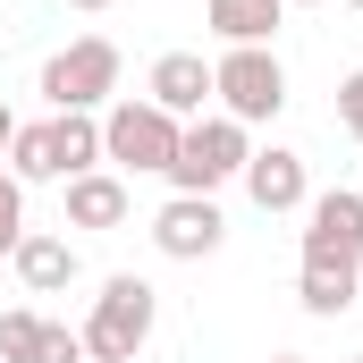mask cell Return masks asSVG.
Masks as SVG:
<instances>
[{
    "label": "cell",
    "instance_id": "obj_21",
    "mask_svg": "<svg viewBox=\"0 0 363 363\" xmlns=\"http://www.w3.org/2000/svg\"><path fill=\"white\" fill-rule=\"evenodd\" d=\"M271 363H304V355H271Z\"/></svg>",
    "mask_w": 363,
    "mask_h": 363
},
{
    "label": "cell",
    "instance_id": "obj_19",
    "mask_svg": "<svg viewBox=\"0 0 363 363\" xmlns=\"http://www.w3.org/2000/svg\"><path fill=\"white\" fill-rule=\"evenodd\" d=\"M9 135H17V118H9V101H0V152H9Z\"/></svg>",
    "mask_w": 363,
    "mask_h": 363
},
{
    "label": "cell",
    "instance_id": "obj_20",
    "mask_svg": "<svg viewBox=\"0 0 363 363\" xmlns=\"http://www.w3.org/2000/svg\"><path fill=\"white\" fill-rule=\"evenodd\" d=\"M68 9H110V0H68Z\"/></svg>",
    "mask_w": 363,
    "mask_h": 363
},
{
    "label": "cell",
    "instance_id": "obj_24",
    "mask_svg": "<svg viewBox=\"0 0 363 363\" xmlns=\"http://www.w3.org/2000/svg\"><path fill=\"white\" fill-rule=\"evenodd\" d=\"M347 9H363V0H347Z\"/></svg>",
    "mask_w": 363,
    "mask_h": 363
},
{
    "label": "cell",
    "instance_id": "obj_10",
    "mask_svg": "<svg viewBox=\"0 0 363 363\" xmlns=\"http://www.w3.org/2000/svg\"><path fill=\"white\" fill-rule=\"evenodd\" d=\"M9 262H17V279H26V296H60V287H77V245H68L60 228H26Z\"/></svg>",
    "mask_w": 363,
    "mask_h": 363
},
{
    "label": "cell",
    "instance_id": "obj_5",
    "mask_svg": "<svg viewBox=\"0 0 363 363\" xmlns=\"http://www.w3.org/2000/svg\"><path fill=\"white\" fill-rule=\"evenodd\" d=\"M110 93H118V43H110V34H77L68 51L43 60V101H51V110H93V118H101Z\"/></svg>",
    "mask_w": 363,
    "mask_h": 363
},
{
    "label": "cell",
    "instance_id": "obj_15",
    "mask_svg": "<svg viewBox=\"0 0 363 363\" xmlns=\"http://www.w3.org/2000/svg\"><path fill=\"white\" fill-rule=\"evenodd\" d=\"M43 355V313H0V363H34Z\"/></svg>",
    "mask_w": 363,
    "mask_h": 363
},
{
    "label": "cell",
    "instance_id": "obj_18",
    "mask_svg": "<svg viewBox=\"0 0 363 363\" xmlns=\"http://www.w3.org/2000/svg\"><path fill=\"white\" fill-rule=\"evenodd\" d=\"M338 127L363 144V68H347V77H338Z\"/></svg>",
    "mask_w": 363,
    "mask_h": 363
},
{
    "label": "cell",
    "instance_id": "obj_12",
    "mask_svg": "<svg viewBox=\"0 0 363 363\" xmlns=\"http://www.w3.org/2000/svg\"><path fill=\"white\" fill-rule=\"evenodd\" d=\"M68 228H127V178L118 169L68 178Z\"/></svg>",
    "mask_w": 363,
    "mask_h": 363
},
{
    "label": "cell",
    "instance_id": "obj_14",
    "mask_svg": "<svg viewBox=\"0 0 363 363\" xmlns=\"http://www.w3.org/2000/svg\"><path fill=\"white\" fill-rule=\"evenodd\" d=\"M296 296H304V313H313V321H338V313H355L363 271H347V262H304Z\"/></svg>",
    "mask_w": 363,
    "mask_h": 363
},
{
    "label": "cell",
    "instance_id": "obj_7",
    "mask_svg": "<svg viewBox=\"0 0 363 363\" xmlns=\"http://www.w3.org/2000/svg\"><path fill=\"white\" fill-rule=\"evenodd\" d=\"M220 237H228V220H220L211 194H169V203L152 211V245H161L169 262H203V254H220Z\"/></svg>",
    "mask_w": 363,
    "mask_h": 363
},
{
    "label": "cell",
    "instance_id": "obj_17",
    "mask_svg": "<svg viewBox=\"0 0 363 363\" xmlns=\"http://www.w3.org/2000/svg\"><path fill=\"white\" fill-rule=\"evenodd\" d=\"M34 363H85V330H68V321H43V355Z\"/></svg>",
    "mask_w": 363,
    "mask_h": 363
},
{
    "label": "cell",
    "instance_id": "obj_6",
    "mask_svg": "<svg viewBox=\"0 0 363 363\" xmlns=\"http://www.w3.org/2000/svg\"><path fill=\"white\" fill-rule=\"evenodd\" d=\"M304 262H347V271H363V194L355 186H321L304 203Z\"/></svg>",
    "mask_w": 363,
    "mask_h": 363
},
{
    "label": "cell",
    "instance_id": "obj_3",
    "mask_svg": "<svg viewBox=\"0 0 363 363\" xmlns=\"http://www.w3.org/2000/svg\"><path fill=\"white\" fill-rule=\"evenodd\" d=\"M245 161H254V144H245V127H237L228 110H220V118H186L169 186H178V194H220L228 178H245Z\"/></svg>",
    "mask_w": 363,
    "mask_h": 363
},
{
    "label": "cell",
    "instance_id": "obj_25",
    "mask_svg": "<svg viewBox=\"0 0 363 363\" xmlns=\"http://www.w3.org/2000/svg\"><path fill=\"white\" fill-rule=\"evenodd\" d=\"M347 363H363V355H347Z\"/></svg>",
    "mask_w": 363,
    "mask_h": 363
},
{
    "label": "cell",
    "instance_id": "obj_2",
    "mask_svg": "<svg viewBox=\"0 0 363 363\" xmlns=\"http://www.w3.org/2000/svg\"><path fill=\"white\" fill-rule=\"evenodd\" d=\"M178 135L186 118H169L161 101H110L101 110V161L110 169H135V178H169V161H178Z\"/></svg>",
    "mask_w": 363,
    "mask_h": 363
},
{
    "label": "cell",
    "instance_id": "obj_13",
    "mask_svg": "<svg viewBox=\"0 0 363 363\" xmlns=\"http://www.w3.org/2000/svg\"><path fill=\"white\" fill-rule=\"evenodd\" d=\"M279 17H287V0H203V26L228 43V51H245V43H271Z\"/></svg>",
    "mask_w": 363,
    "mask_h": 363
},
{
    "label": "cell",
    "instance_id": "obj_9",
    "mask_svg": "<svg viewBox=\"0 0 363 363\" xmlns=\"http://www.w3.org/2000/svg\"><path fill=\"white\" fill-rule=\"evenodd\" d=\"M245 194H254V211H304V203H313L304 152H287V144L254 152V161H245Z\"/></svg>",
    "mask_w": 363,
    "mask_h": 363
},
{
    "label": "cell",
    "instance_id": "obj_4",
    "mask_svg": "<svg viewBox=\"0 0 363 363\" xmlns=\"http://www.w3.org/2000/svg\"><path fill=\"white\" fill-rule=\"evenodd\" d=\"M211 93H220V110L237 127H262V118L287 110V68H279L271 43H245V51H220L211 60Z\"/></svg>",
    "mask_w": 363,
    "mask_h": 363
},
{
    "label": "cell",
    "instance_id": "obj_1",
    "mask_svg": "<svg viewBox=\"0 0 363 363\" xmlns=\"http://www.w3.org/2000/svg\"><path fill=\"white\" fill-rule=\"evenodd\" d=\"M152 321H161L152 279H135V271L101 279V296H93V313H85V363H135L152 347Z\"/></svg>",
    "mask_w": 363,
    "mask_h": 363
},
{
    "label": "cell",
    "instance_id": "obj_11",
    "mask_svg": "<svg viewBox=\"0 0 363 363\" xmlns=\"http://www.w3.org/2000/svg\"><path fill=\"white\" fill-rule=\"evenodd\" d=\"M43 144H51V178H85V169H101V118L93 110H51L43 118Z\"/></svg>",
    "mask_w": 363,
    "mask_h": 363
},
{
    "label": "cell",
    "instance_id": "obj_8",
    "mask_svg": "<svg viewBox=\"0 0 363 363\" xmlns=\"http://www.w3.org/2000/svg\"><path fill=\"white\" fill-rule=\"evenodd\" d=\"M144 101H161L169 118H203V101H211V60H203V51H161L152 77H144Z\"/></svg>",
    "mask_w": 363,
    "mask_h": 363
},
{
    "label": "cell",
    "instance_id": "obj_23",
    "mask_svg": "<svg viewBox=\"0 0 363 363\" xmlns=\"http://www.w3.org/2000/svg\"><path fill=\"white\" fill-rule=\"evenodd\" d=\"M0 178H9V161H0Z\"/></svg>",
    "mask_w": 363,
    "mask_h": 363
},
{
    "label": "cell",
    "instance_id": "obj_22",
    "mask_svg": "<svg viewBox=\"0 0 363 363\" xmlns=\"http://www.w3.org/2000/svg\"><path fill=\"white\" fill-rule=\"evenodd\" d=\"M287 9H313V0H287Z\"/></svg>",
    "mask_w": 363,
    "mask_h": 363
},
{
    "label": "cell",
    "instance_id": "obj_16",
    "mask_svg": "<svg viewBox=\"0 0 363 363\" xmlns=\"http://www.w3.org/2000/svg\"><path fill=\"white\" fill-rule=\"evenodd\" d=\"M17 237H26V186L0 178V254H17Z\"/></svg>",
    "mask_w": 363,
    "mask_h": 363
}]
</instances>
